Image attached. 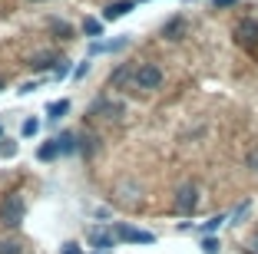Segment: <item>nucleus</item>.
Masks as SVG:
<instances>
[{
	"instance_id": "obj_1",
	"label": "nucleus",
	"mask_w": 258,
	"mask_h": 254,
	"mask_svg": "<svg viewBox=\"0 0 258 254\" xmlns=\"http://www.w3.org/2000/svg\"><path fill=\"white\" fill-rule=\"evenodd\" d=\"M27 215V202H23V195H7L4 202H0V221L7 224V228H17Z\"/></svg>"
},
{
	"instance_id": "obj_7",
	"label": "nucleus",
	"mask_w": 258,
	"mask_h": 254,
	"mask_svg": "<svg viewBox=\"0 0 258 254\" xmlns=\"http://www.w3.org/2000/svg\"><path fill=\"white\" fill-rule=\"evenodd\" d=\"M93 116H99V119H106V122H116V119H122V103L99 99V103L93 106Z\"/></svg>"
},
{
	"instance_id": "obj_12",
	"label": "nucleus",
	"mask_w": 258,
	"mask_h": 254,
	"mask_svg": "<svg viewBox=\"0 0 258 254\" xmlns=\"http://www.w3.org/2000/svg\"><path fill=\"white\" fill-rule=\"evenodd\" d=\"M122 46H129V37H119V40H106V43H96L93 46V53H113V50H122Z\"/></svg>"
},
{
	"instance_id": "obj_13",
	"label": "nucleus",
	"mask_w": 258,
	"mask_h": 254,
	"mask_svg": "<svg viewBox=\"0 0 258 254\" xmlns=\"http://www.w3.org/2000/svg\"><path fill=\"white\" fill-rule=\"evenodd\" d=\"M46 112H50V119L67 116V112H70V99H56V103H50V106H46Z\"/></svg>"
},
{
	"instance_id": "obj_6",
	"label": "nucleus",
	"mask_w": 258,
	"mask_h": 254,
	"mask_svg": "<svg viewBox=\"0 0 258 254\" xmlns=\"http://www.w3.org/2000/svg\"><path fill=\"white\" fill-rule=\"evenodd\" d=\"M86 241H90V247H96V251H109V247H116V234L113 228H90L86 231Z\"/></svg>"
},
{
	"instance_id": "obj_19",
	"label": "nucleus",
	"mask_w": 258,
	"mask_h": 254,
	"mask_svg": "<svg viewBox=\"0 0 258 254\" xmlns=\"http://www.w3.org/2000/svg\"><path fill=\"white\" fill-rule=\"evenodd\" d=\"M0 254H20V244L17 241H0Z\"/></svg>"
},
{
	"instance_id": "obj_15",
	"label": "nucleus",
	"mask_w": 258,
	"mask_h": 254,
	"mask_svg": "<svg viewBox=\"0 0 258 254\" xmlns=\"http://www.w3.org/2000/svg\"><path fill=\"white\" fill-rule=\"evenodd\" d=\"M182 27H185L182 20H169V23H166V30H162V33H166L169 40H179V33H182Z\"/></svg>"
},
{
	"instance_id": "obj_2",
	"label": "nucleus",
	"mask_w": 258,
	"mask_h": 254,
	"mask_svg": "<svg viewBox=\"0 0 258 254\" xmlns=\"http://www.w3.org/2000/svg\"><path fill=\"white\" fill-rule=\"evenodd\" d=\"M162 86V69L156 66V63H143V66H136V76H133V90H159Z\"/></svg>"
},
{
	"instance_id": "obj_8",
	"label": "nucleus",
	"mask_w": 258,
	"mask_h": 254,
	"mask_svg": "<svg viewBox=\"0 0 258 254\" xmlns=\"http://www.w3.org/2000/svg\"><path fill=\"white\" fill-rule=\"evenodd\" d=\"M133 76H136V66H129V63H119V66L109 73V86H113V90H122L126 82H133Z\"/></svg>"
},
{
	"instance_id": "obj_27",
	"label": "nucleus",
	"mask_w": 258,
	"mask_h": 254,
	"mask_svg": "<svg viewBox=\"0 0 258 254\" xmlns=\"http://www.w3.org/2000/svg\"><path fill=\"white\" fill-rule=\"evenodd\" d=\"M63 254H80V247L76 244H63Z\"/></svg>"
},
{
	"instance_id": "obj_21",
	"label": "nucleus",
	"mask_w": 258,
	"mask_h": 254,
	"mask_svg": "<svg viewBox=\"0 0 258 254\" xmlns=\"http://www.w3.org/2000/svg\"><path fill=\"white\" fill-rule=\"evenodd\" d=\"M202 251L205 254H219V241H215V238H205L202 241Z\"/></svg>"
},
{
	"instance_id": "obj_17",
	"label": "nucleus",
	"mask_w": 258,
	"mask_h": 254,
	"mask_svg": "<svg viewBox=\"0 0 258 254\" xmlns=\"http://www.w3.org/2000/svg\"><path fill=\"white\" fill-rule=\"evenodd\" d=\"M83 33L86 37H99V33H103V23L99 20H83Z\"/></svg>"
},
{
	"instance_id": "obj_16",
	"label": "nucleus",
	"mask_w": 258,
	"mask_h": 254,
	"mask_svg": "<svg viewBox=\"0 0 258 254\" xmlns=\"http://www.w3.org/2000/svg\"><path fill=\"white\" fill-rule=\"evenodd\" d=\"M245 168L258 175V145H251V149H248V155H245Z\"/></svg>"
},
{
	"instance_id": "obj_24",
	"label": "nucleus",
	"mask_w": 258,
	"mask_h": 254,
	"mask_svg": "<svg viewBox=\"0 0 258 254\" xmlns=\"http://www.w3.org/2000/svg\"><path fill=\"white\" fill-rule=\"evenodd\" d=\"M86 73H90V63H80V66H76V69H73V76H76V79H83V76H86Z\"/></svg>"
},
{
	"instance_id": "obj_26",
	"label": "nucleus",
	"mask_w": 258,
	"mask_h": 254,
	"mask_svg": "<svg viewBox=\"0 0 258 254\" xmlns=\"http://www.w3.org/2000/svg\"><path fill=\"white\" fill-rule=\"evenodd\" d=\"M248 254H258V234H255V238L248 241Z\"/></svg>"
},
{
	"instance_id": "obj_25",
	"label": "nucleus",
	"mask_w": 258,
	"mask_h": 254,
	"mask_svg": "<svg viewBox=\"0 0 258 254\" xmlns=\"http://www.w3.org/2000/svg\"><path fill=\"white\" fill-rule=\"evenodd\" d=\"M238 0H212V7H235Z\"/></svg>"
},
{
	"instance_id": "obj_11",
	"label": "nucleus",
	"mask_w": 258,
	"mask_h": 254,
	"mask_svg": "<svg viewBox=\"0 0 258 254\" xmlns=\"http://www.w3.org/2000/svg\"><path fill=\"white\" fill-rule=\"evenodd\" d=\"M56 149H60V155H67V152H76V135H73V132L56 135Z\"/></svg>"
},
{
	"instance_id": "obj_4",
	"label": "nucleus",
	"mask_w": 258,
	"mask_h": 254,
	"mask_svg": "<svg viewBox=\"0 0 258 254\" xmlns=\"http://www.w3.org/2000/svg\"><path fill=\"white\" fill-rule=\"evenodd\" d=\"M235 40L238 46H245L248 53H258V20H238L235 23Z\"/></svg>"
},
{
	"instance_id": "obj_3",
	"label": "nucleus",
	"mask_w": 258,
	"mask_h": 254,
	"mask_svg": "<svg viewBox=\"0 0 258 254\" xmlns=\"http://www.w3.org/2000/svg\"><path fill=\"white\" fill-rule=\"evenodd\" d=\"M199 208V185L196 182H185V185L175 188V211L179 215H192Z\"/></svg>"
},
{
	"instance_id": "obj_14",
	"label": "nucleus",
	"mask_w": 258,
	"mask_h": 254,
	"mask_svg": "<svg viewBox=\"0 0 258 254\" xmlns=\"http://www.w3.org/2000/svg\"><path fill=\"white\" fill-rule=\"evenodd\" d=\"M37 155H40V162H50V158H56V155H60V149H56V139H50L46 145H40Z\"/></svg>"
},
{
	"instance_id": "obj_9",
	"label": "nucleus",
	"mask_w": 258,
	"mask_h": 254,
	"mask_svg": "<svg viewBox=\"0 0 258 254\" xmlns=\"http://www.w3.org/2000/svg\"><path fill=\"white\" fill-rule=\"evenodd\" d=\"M129 10H133V0H116V4H109V7L103 10V20H119Z\"/></svg>"
},
{
	"instance_id": "obj_28",
	"label": "nucleus",
	"mask_w": 258,
	"mask_h": 254,
	"mask_svg": "<svg viewBox=\"0 0 258 254\" xmlns=\"http://www.w3.org/2000/svg\"><path fill=\"white\" fill-rule=\"evenodd\" d=\"M4 86H7V79H4V76H0V90H4Z\"/></svg>"
},
{
	"instance_id": "obj_18",
	"label": "nucleus",
	"mask_w": 258,
	"mask_h": 254,
	"mask_svg": "<svg viewBox=\"0 0 258 254\" xmlns=\"http://www.w3.org/2000/svg\"><path fill=\"white\" fill-rule=\"evenodd\" d=\"M50 30L60 33L63 40H70V23H63V20H50Z\"/></svg>"
},
{
	"instance_id": "obj_23",
	"label": "nucleus",
	"mask_w": 258,
	"mask_h": 254,
	"mask_svg": "<svg viewBox=\"0 0 258 254\" xmlns=\"http://www.w3.org/2000/svg\"><path fill=\"white\" fill-rule=\"evenodd\" d=\"M245 211H248V202H245V205H238V208H235V215H232V224H242Z\"/></svg>"
},
{
	"instance_id": "obj_10",
	"label": "nucleus",
	"mask_w": 258,
	"mask_h": 254,
	"mask_svg": "<svg viewBox=\"0 0 258 254\" xmlns=\"http://www.w3.org/2000/svg\"><path fill=\"white\" fill-rule=\"evenodd\" d=\"M63 60H56L53 53H37V56H30V63H27V66H33V69H50V66H60Z\"/></svg>"
},
{
	"instance_id": "obj_5",
	"label": "nucleus",
	"mask_w": 258,
	"mask_h": 254,
	"mask_svg": "<svg viewBox=\"0 0 258 254\" xmlns=\"http://www.w3.org/2000/svg\"><path fill=\"white\" fill-rule=\"evenodd\" d=\"M113 234H116V241H129V244H152V231H143V228H133V224H126V221H119L113 228Z\"/></svg>"
},
{
	"instance_id": "obj_20",
	"label": "nucleus",
	"mask_w": 258,
	"mask_h": 254,
	"mask_svg": "<svg viewBox=\"0 0 258 254\" xmlns=\"http://www.w3.org/2000/svg\"><path fill=\"white\" fill-rule=\"evenodd\" d=\"M40 132V119H27L23 122V135H37Z\"/></svg>"
},
{
	"instance_id": "obj_22",
	"label": "nucleus",
	"mask_w": 258,
	"mask_h": 254,
	"mask_svg": "<svg viewBox=\"0 0 258 254\" xmlns=\"http://www.w3.org/2000/svg\"><path fill=\"white\" fill-rule=\"evenodd\" d=\"M222 221H225V218H222V215L209 218V221H205V231H219V228H222Z\"/></svg>"
}]
</instances>
